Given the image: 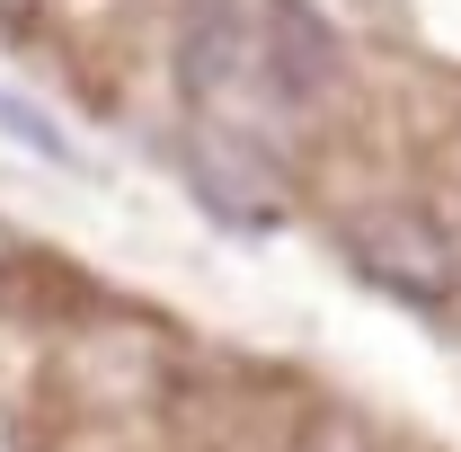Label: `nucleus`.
I'll return each instance as SVG.
<instances>
[{
	"instance_id": "f257e3e1",
	"label": "nucleus",
	"mask_w": 461,
	"mask_h": 452,
	"mask_svg": "<svg viewBox=\"0 0 461 452\" xmlns=\"http://www.w3.org/2000/svg\"><path fill=\"white\" fill-rule=\"evenodd\" d=\"M177 80H186V98H204V107H249V98H276V89H267V62H258V27H249L240 9H222V0L186 18Z\"/></svg>"
},
{
	"instance_id": "f03ea898",
	"label": "nucleus",
	"mask_w": 461,
	"mask_h": 452,
	"mask_svg": "<svg viewBox=\"0 0 461 452\" xmlns=\"http://www.w3.org/2000/svg\"><path fill=\"white\" fill-rule=\"evenodd\" d=\"M355 267L400 302H444L453 293V240L426 213H364L355 222Z\"/></svg>"
},
{
	"instance_id": "7ed1b4c3",
	"label": "nucleus",
	"mask_w": 461,
	"mask_h": 452,
	"mask_svg": "<svg viewBox=\"0 0 461 452\" xmlns=\"http://www.w3.org/2000/svg\"><path fill=\"white\" fill-rule=\"evenodd\" d=\"M258 62H267V89L293 98V107L338 89V36H329V18L302 9V0H276V9H267V27H258Z\"/></svg>"
},
{
	"instance_id": "20e7f679",
	"label": "nucleus",
	"mask_w": 461,
	"mask_h": 452,
	"mask_svg": "<svg viewBox=\"0 0 461 452\" xmlns=\"http://www.w3.org/2000/svg\"><path fill=\"white\" fill-rule=\"evenodd\" d=\"M186 169L204 186V204L230 213V222H276V169L258 160V142H240V133H195L186 142Z\"/></svg>"
},
{
	"instance_id": "39448f33",
	"label": "nucleus",
	"mask_w": 461,
	"mask_h": 452,
	"mask_svg": "<svg viewBox=\"0 0 461 452\" xmlns=\"http://www.w3.org/2000/svg\"><path fill=\"white\" fill-rule=\"evenodd\" d=\"M0 133H9V142H27L36 160H71V142H62V124H54V115H36L27 98H9V89H0Z\"/></svg>"
},
{
	"instance_id": "423d86ee",
	"label": "nucleus",
	"mask_w": 461,
	"mask_h": 452,
	"mask_svg": "<svg viewBox=\"0 0 461 452\" xmlns=\"http://www.w3.org/2000/svg\"><path fill=\"white\" fill-rule=\"evenodd\" d=\"M0 9H18V0H0Z\"/></svg>"
}]
</instances>
